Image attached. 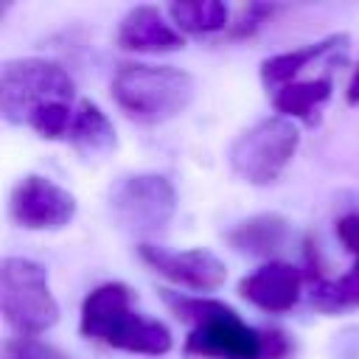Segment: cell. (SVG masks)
<instances>
[{"mask_svg": "<svg viewBox=\"0 0 359 359\" xmlns=\"http://www.w3.org/2000/svg\"><path fill=\"white\" fill-rule=\"evenodd\" d=\"M79 331L84 339L143 356H163L174 345L171 331L160 320L132 309V289L121 280H107L84 297Z\"/></svg>", "mask_w": 359, "mask_h": 359, "instance_id": "6da1fadb", "label": "cell"}, {"mask_svg": "<svg viewBox=\"0 0 359 359\" xmlns=\"http://www.w3.org/2000/svg\"><path fill=\"white\" fill-rule=\"evenodd\" d=\"M109 90L118 109L129 121L143 126H157L182 115L191 107L196 87L191 73L174 65L123 62L112 73Z\"/></svg>", "mask_w": 359, "mask_h": 359, "instance_id": "7a4b0ae2", "label": "cell"}, {"mask_svg": "<svg viewBox=\"0 0 359 359\" xmlns=\"http://www.w3.org/2000/svg\"><path fill=\"white\" fill-rule=\"evenodd\" d=\"M76 95V84L70 73L42 56H20L8 59L0 67V112L8 123H25L31 115L48 104L65 101L70 104Z\"/></svg>", "mask_w": 359, "mask_h": 359, "instance_id": "3957f363", "label": "cell"}, {"mask_svg": "<svg viewBox=\"0 0 359 359\" xmlns=\"http://www.w3.org/2000/svg\"><path fill=\"white\" fill-rule=\"evenodd\" d=\"M0 309L20 337H36L56 325L59 303L48 283V269L31 258L6 255L0 261Z\"/></svg>", "mask_w": 359, "mask_h": 359, "instance_id": "277c9868", "label": "cell"}, {"mask_svg": "<svg viewBox=\"0 0 359 359\" xmlns=\"http://www.w3.org/2000/svg\"><path fill=\"white\" fill-rule=\"evenodd\" d=\"M297 126L283 115H269L233 137L227 163L238 180L250 185H272L297 154Z\"/></svg>", "mask_w": 359, "mask_h": 359, "instance_id": "5b68a950", "label": "cell"}, {"mask_svg": "<svg viewBox=\"0 0 359 359\" xmlns=\"http://www.w3.org/2000/svg\"><path fill=\"white\" fill-rule=\"evenodd\" d=\"M109 213L129 233H160L177 213V191L163 174H126L109 191Z\"/></svg>", "mask_w": 359, "mask_h": 359, "instance_id": "8992f818", "label": "cell"}, {"mask_svg": "<svg viewBox=\"0 0 359 359\" xmlns=\"http://www.w3.org/2000/svg\"><path fill=\"white\" fill-rule=\"evenodd\" d=\"M182 353L191 359H264V328L247 325L236 309L224 306L188 331Z\"/></svg>", "mask_w": 359, "mask_h": 359, "instance_id": "52a82bcc", "label": "cell"}, {"mask_svg": "<svg viewBox=\"0 0 359 359\" xmlns=\"http://www.w3.org/2000/svg\"><path fill=\"white\" fill-rule=\"evenodd\" d=\"M76 210V196L42 174L20 177L8 196V216L22 230H62Z\"/></svg>", "mask_w": 359, "mask_h": 359, "instance_id": "ba28073f", "label": "cell"}, {"mask_svg": "<svg viewBox=\"0 0 359 359\" xmlns=\"http://www.w3.org/2000/svg\"><path fill=\"white\" fill-rule=\"evenodd\" d=\"M137 255L149 269H154L165 280L185 286V289H194V292H216L227 280L224 261L205 247L168 250V247H157V244L143 241L137 247Z\"/></svg>", "mask_w": 359, "mask_h": 359, "instance_id": "9c48e42d", "label": "cell"}, {"mask_svg": "<svg viewBox=\"0 0 359 359\" xmlns=\"http://www.w3.org/2000/svg\"><path fill=\"white\" fill-rule=\"evenodd\" d=\"M303 292V275L286 261H269L238 280V294L266 314L292 311Z\"/></svg>", "mask_w": 359, "mask_h": 359, "instance_id": "30bf717a", "label": "cell"}, {"mask_svg": "<svg viewBox=\"0 0 359 359\" xmlns=\"http://www.w3.org/2000/svg\"><path fill=\"white\" fill-rule=\"evenodd\" d=\"M337 236L342 247L353 255V264L339 278H320L311 286V306L325 314H339L345 309H359V213H348L337 222Z\"/></svg>", "mask_w": 359, "mask_h": 359, "instance_id": "8fae6325", "label": "cell"}, {"mask_svg": "<svg viewBox=\"0 0 359 359\" xmlns=\"http://www.w3.org/2000/svg\"><path fill=\"white\" fill-rule=\"evenodd\" d=\"M115 42L123 50L135 53H171L185 45L182 34L157 6H135L129 8L115 31Z\"/></svg>", "mask_w": 359, "mask_h": 359, "instance_id": "7c38bea8", "label": "cell"}, {"mask_svg": "<svg viewBox=\"0 0 359 359\" xmlns=\"http://www.w3.org/2000/svg\"><path fill=\"white\" fill-rule=\"evenodd\" d=\"M292 236V222L280 213H255L233 224L224 238L236 252L252 258H272L278 255Z\"/></svg>", "mask_w": 359, "mask_h": 359, "instance_id": "4fadbf2b", "label": "cell"}, {"mask_svg": "<svg viewBox=\"0 0 359 359\" xmlns=\"http://www.w3.org/2000/svg\"><path fill=\"white\" fill-rule=\"evenodd\" d=\"M348 48V34H331L320 42H309V45H300L294 50H283V53H275L269 59L261 62V81L266 90H280L286 84H292V79L309 67L311 62L323 59L325 53H334V50H345Z\"/></svg>", "mask_w": 359, "mask_h": 359, "instance_id": "5bb4252c", "label": "cell"}, {"mask_svg": "<svg viewBox=\"0 0 359 359\" xmlns=\"http://www.w3.org/2000/svg\"><path fill=\"white\" fill-rule=\"evenodd\" d=\"M67 140L84 157H101V154H107V151H112L118 146L112 121L107 118V112L95 101H87V98L79 101V107L73 112V123H70Z\"/></svg>", "mask_w": 359, "mask_h": 359, "instance_id": "9a60e30c", "label": "cell"}, {"mask_svg": "<svg viewBox=\"0 0 359 359\" xmlns=\"http://www.w3.org/2000/svg\"><path fill=\"white\" fill-rule=\"evenodd\" d=\"M331 90H334L331 76H320V79H311V81H292V84L275 90L272 104L289 121L300 118L306 123H317L320 121L317 109L331 98Z\"/></svg>", "mask_w": 359, "mask_h": 359, "instance_id": "2e32d148", "label": "cell"}, {"mask_svg": "<svg viewBox=\"0 0 359 359\" xmlns=\"http://www.w3.org/2000/svg\"><path fill=\"white\" fill-rule=\"evenodd\" d=\"M168 20L177 31L185 34H216L230 25V8L219 0H191V3H171Z\"/></svg>", "mask_w": 359, "mask_h": 359, "instance_id": "e0dca14e", "label": "cell"}, {"mask_svg": "<svg viewBox=\"0 0 359 359\" xmlns=\"http://www.w3.org/2000/svg\"><path fill=\"white\" fill-rule=\"evenodd\" d=\"M70 123H73V109L70 104L65 101H56V104H48L42 109H36L28 121V126L45 137V140H59V137H67L70 132Z\"/></svg>", "mask_w": 359, "mask_h": 359, "instance_id": "ac0fdd59", "label": "cell"}, {"mask_svg": "<svg viewBox=\"0 0 359 359\" xmlns=\"http://www.w3.org/2000/svg\"><path fill=\"white\" fill-rule=\"evenodd\" d=\"M3 359H67V356L36 337H11L3 342Z\"/></svg>", "mask_w": 359, "mask_h": 359, "instance_id": "d6986e66", "label": "cell"}, {"mask_svg": "<svg viewBox=\"0 0 359 359\" xmlns=\"http://www.w3.org/2000/svg\"><path fill=\"white\" fill-rule=\"evenodd\" d=\"M280 6H275V3H247L244 8H241V14H238V20L233 22V36H252L264 22H269L272 20V14L278 11Z\"/></svg>", "mask_w": 359, "mask_h": 359, "instance_id": "ffe728a7", "label": "cell"}, {"mask_svg": "<svg viewBox=\"0 0 359 359\" xmlns=\"http://www.w3.org/2000/svg\"><path fill=\"white\" fill-rule=\"evenodd\" d=\"M289 351L292 342L280 328H264V359H286Z\"/></svg>", "mask_w": 359, "mask_h": 359, "instance_id": "44dd1931", "label": "cell"}, {"mask_svg": "<svg viewBox=\"0 0 359 359\" xmlns=\"http://www.w3.org/2000/svg\"><path fill=\"white\" fill-rule=\"evenodd\" d=\"M345 101H348L351 107H356V104H359V67L353 70V76H351V81H348V90H345Z\"/></svg>", "mask_w": 359, "mask_h": 359, "instance_id": "7402d4cb", "label": "cell"}]
</instances>
